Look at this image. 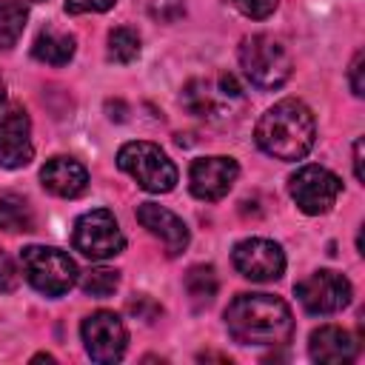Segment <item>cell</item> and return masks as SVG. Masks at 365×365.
I'll list each match as a JSON object with an SVG mask.
<instances>
[{
    "mask_svg": "<svg viewBox=\"0 0 365 365\" xmlns=\"http://www.w3.org/2000/svg\"><path fill=\"white\" fill-rule=\"evenodd\" d=\"M237 174H240V165L234 157H222V154L200 157L191 163L188 185H191V194L197 200L217 202L231 191V185L237 182Z\"/></svg>",
    "mask_w": 365,
    "mask_h": 365,
    "instance_id": "12",
    "label": "cell"
},
{
    "mask_svg": "<svg viewBox=\"0 0 365 365\" xmlns=\"http://www.w3.org/2000/svg\"><path fill=\"white\" fill-rule=\"evenodd\" d=\"M182 282H185V294H188V299H191V305L197 311L200 308H208L214 302V297H217V288H220L217 274H214L211 265H194V268H188V274H185Z\"/></svg>",
    "mask_w": 365,
    "mask_h": 365,
    "instance_id": "19",
    "label": "cell"
},
{
    "mask_svg": "<svg viewBox=\"0 0 365 365\" xmlns=\"http://www.w3.org/2000/svg\"><path fill=\"white\" fill-rule=\"evenodd\" d=\"M308 354L314 362H325V365L351 362L356 356V339L351 336V331L339 325H319L308 339Z\"/></svg>",
    "mask_w": 365,
    "mask_h": 365,
    "instance_id": "16",
    "label": "cell"
},
{
    "mask_svg": "<svg viewBox=\"0 0 365 365\" xmlns=\"http://www.w3.org/2000/svg\"><path fill=\"white\" fill-rule=\"evenodd\" d=\"M137 57H140V34L128 26L111 29L108 31V60L120 63V66H128Z\"/></svg>",
    "mask_w": 365,
    "mask_h": 365,
    "instance_id": "21",
    "label": "cell"
},
{
    "mask_svg": "<svg viewBox=\"0 0 365 365\" xmlns=\"http://www.w3.org/2000/svg\"><path fill=\"white\" fill-rule=\"evenodd\" d=\"M86 354L94 362H117L125 354L128 331L114 311H94L80 325Z\"/></svg>",
    "mask_w": 365,
    "mask_h": 365,
    "instance_id": "10",
    "label": "cell"
},
{
    "mask_svg": "<svg viewBox=\"0 0 365 365\" xmlns=\"http://www.w3.org/2000/svg\"><path fill=\"white\" fill-rule=\"evenodd\" d=\"M117 165L145 191L151 194H165L177 185V165L171 163V157L154 145V143H145V140H134V143H125L120 151H117Z\"/></svg>",
    "mask_w": 365,
    "mask_h": 365,
    "instance_id": "4",
    "label": "cell"
},
{
    "mask_svg": "<svg viewBox=\"0 0 365 365\" xmlns=\"http://www.w3.org/2000/svg\"><path fill=\"white\" fill-rule=\"evenodd\" d=\"M3 100H6V83H3V77H0V106H3Z\"/></svg>",
    "mask_w": 365,
    "mask_h": 365,
    "instance_id": "29",
    "label": "cell"
},
{
    "mask_svg": "<svg viewBox=\"0 0 365 365\" xmlns=\"http://www.w3.org/2000/svg\"><path fill=\"white\" fill-rule=\"evenodd\" d=\"M362 74H365V54L356 51V54H354V63H351V68H348V83H351V91H354L356 97L365 94V80H362Z\"/></svg>",
    "mask_w": 365,
    "mask_h": 365,
    "instance_id": "26",
    "label": "cell"
},
{
    "mask_svg": "<svg viewBox=\"0 0 365 365\" xmlns=\"http://www.w3.org/2000/svg\"><path fill=\"white\" fill-rule=\"evenodd\" d=\"M71 245L88 259H108L125 248V237L108 208H94L77 217L71 231Z\"/></svg>",
    "mask_w": 365,
    "mask_h": 365,
    "instance_id": "7",
    "label": "cell"
},
{
    "mask_svg": "<svg viewBox=\"0 0 365 365\" xmlns=\"http://www.w3.org/2000/svg\"><path fill=\"white\" fill-rule=\"evenodd\" d=\"M20 265L29 285L46 297H63L77 282V265L60 248L29 245L20 251Z\"/></svg>",
    "mask_w": 365,
    "mask_h": 365,
    "instance_id": "5",
    "label": "cell"
},
{
    "mask_svg": "<svg viewBox=\"0 0 365 365\" xmlns=\"http://www.w3.org/2000/svg\"><path fill=\"white\" fill-rule=\"evenodd\" d=\"M180 103L188 114L202 117V120H220L228 117L234 103H242V88L231 74H217V77H194L182 86Z\"/></svg>",
    "mask_w": 365,
    "mask_h": 365,
    "instance_id": "6",
    "label": "cell"
},
{
    "mask_svg": "<svg viewBox=\"0 0 365 365\" xmlns=\"http://www.w3.org/2000/svg\"><path fill=\"white\" fill-rule=\"evenodd\" d=\"M34 228V211L26 197L14 191L0 194V231H31Z\"/></svg>",
    "mask_w": 365,
    "mask_h": 365,
    "instance_id": "18",
    "label": "cell"
},
{
    "mask_svg": "<svg viewBox=\"0 0 365 365\" xmlns=\"http://www.w3.org/2000/svg\"><path fill=\"white\" fill-rule=\"evenodd\" d=\"M74 48H77L74 34L57 31V29H46V31L37 34V40L31 46V54L40 63H48V66H66L74 57Z\"/></svg>",
    "mask_w": 365,
    "mask_h": 365,
    "instance_id": "17",
    "label": "cell"
},
{
    "mask_svg": "<svg viewBox=\"0 0 365 365\" xmlns=\"http://www.w3.org/2000/svg\"><path fill=\"white\" fill-rule=\"evenodd\" d=\"M254 137L265 154L291 163V160H302L314 148L317 123H314V114L305 103L279 100L277 106H271L259 117Z\"/></svg>",
    "mask_w": 365,
    "mask_h": 365,
    "instance_id": "2",
    "label": "cell"
},
{
    "mask_svg": "<svg viewBox=\"0 0 365 365\" xmlns=\"http://www.w3.org/2000/svg\"><path fill=\"white\" fill-rule=\"evenodd\" d=\"M240 66L257 88H279L294 68L291 51L274 34H251L240 43Z\"/></svg>",
    "mask_w": 365,
    "mask_h": 365,
    "instance_id": "3",
    "label": "cell"
},
{
    "mask_svg": "<svg viewBox=\"0 0 365 365\" xmlns=\"http://www.w3.org/2000/svg\"><path fill=\"white\" fill-rule=\"evenodd\" d=\"M354 174H356L359 182L365 180V171H362V140L354 143Z\"/></svg>",
    "mask_w": 365,
    "mask_h": 365,
    "instance_id": "28",
    "label": "cell"
},
{
    "mask_svg": "<svg viewBox=\"0 0 365 365\" xmlns=\"http://www.w3.org/2000/svg\"><path fill=\"white\" fill-rule=\"evenodd\" d=\"M231 3L237 6L240 14H245L251 20H265L268 14H274L279 0H231Z\"/></svg>",
    "mask_w": 365,
    "mask_h": 365,
    "instance_id": "24",
    "label": "cell"
},
{
    "mask_svg": "<svg viewBox=\"0 0 365 365\" xmlns=\"http://www.w3.org/2000/svg\"><path fill=\"white\" fill-rule=\"evenodd\" d=\"M148 14L160 23H177L185 14L182 0H148Z\"/></svg>",
    "mask_w": 365,
    "mask_h": 365,
    "instance_id": "23",
    "label": "cell"
},
{
    "mask_svg": "<svg viewBox=\"0 0 365 365\" xmlns=\"http://www.w3.org/2000/svg\"><path fill=\"white\" fill-rule=\"evenodd\" d=\"M234 268L251 282H274L285 271V254L274 240L251 237L234 245Z\"/></svg>",
    "mask_w": 365,
    "mask_h": 365,
    "instance_id": "11",
    "label": "cell"
},
{
    "mask_svg": "<svg viewBox=\"0 0 365 365\" xmlns=\"http://www.w3.org/2000/svg\"><path fill=\"white\" fill-rule=\"evenodd\" d=\"M288 191H291V200L297 202V208L314 217V214H325L334 208V202L342 191V182L334 171H328L322 165H302L297 174H291Z\"/></svg>",
    "mask_w": 365,
    "mask_h": 365,
    "instance_id": "8",
    "label": "cell"
},
{
    "mask_svg": "<svg viewBox=\"0 0 365 365\" xmlns=\"http://www.w3.org/2000/svg\"><path fill=\"white\" fill-rule=\"evenodd\" d=\"M29 20V6L23 0H0V48L9 51L17 46Z\"/></svg>",
    "mask_w": 365,
    "mask_h": 365,
    "instance_id": "20",
    "label": "cell"
},
{
    "mask_svg": "<svg viewBox=\"0 0 365 365\" xmlns=\"http://www.w3.org/2000/svg\"><path fill=\"white\" fill-rule=\"evenodd\" d=\"M120 285V271L114 268H88L83 277H80V288L88 294V297H111Z\"/></svg>",
    "mask_w": 365,
    "mask_h": 365,
    "instance_id": "22",
    "label": "cell"
},
{
    "mask_svg": "<svg viewBox=\"0 0 365 365\" xmlns=\"http://www.w3.org/2000/svg\"><path fill=\"white\" fill-rule=\"evenodd\" d=\"M351 294H354V288H351L348 277H342L339 271H331V268L314 271L302 282H297V299L314 317H328V314L342 311L351 302Z\"/></svg>",
    "mask_w": 365,
    "mask_h": 365,
    "instance_id": "9",
    "label": "cell"
},
{
    "mask_svg": "<svg viewBox=\"0 0 365 365\" xmlns=\"http://www.w3.org/2000/svg\"><path fill=\"white\" fill-rule=\"evenodd\" d=\"M117 0H66L68 14H88V11H108Z\"/></svg>",
    "mask_w": 365,
    "mask_h": 365,
    "instance_id": "27",
    "label": "cell"
},
{
    "mask_svg": "<svg viewBox=\"0 0 365 365\" xmlns=\"http://www.w3.org/2000/svg\"><path fill=\"white\" fill-rule=\"evenodd\" d=\"M225 328L240 345H285L294 336V314L274 294H237L225 308Z\"/></svg>",
    "mask_w": 365,
    "mask_h": 365,
    "instance_id": "1",
    "label": "cell"
},
{
    "mask_svg": "<svg viewBox=\"0 0 365 365\" xmlns=\"http://www.w3.org/2000/svg\"><path fill=\"white\" fill-rule=\"evenodd\" d=\"M34 3H43V0H34Z\"/></svg>",
    "mask_w": 365,
    "mask_h": 365,
    "instance_id": "30",
    "label": "cell"
},
{
    "mask_svg": "<svg viewBox=\"0 0 365 365\" xmlns=\"http://www.w3.org/2000/svg\"><path fill=\"white\" fill-rule=\"evenodd\" d=\"M34 157L31 145V120L23 108H9L0 117V165L23 168Z\"/></svg>",
    "mask_w": 365,
    "mask_h": 365,
    "instance_id": "13",
    "label": "cell"
},
{
    "mask_svg": "<svg viewBox=\"0 0 365 365\" xmlns=\"http://www.w3.org/2000/svg\"><path fill=\"white\" fill-rule=\"evenodd\" d=\"M17 282H20V274H17L14 259H11L6 251H0V291L9 294V291L17 288Z\"/></svg>",
    "mask_w": 365,
    "mask_h": 365,
    "instance_id": "25",
    "label": "cell"
},
{
    "mask_svg": "<svg viewBox=\"0 0 365 365\" xmlns=\"http://www.w3.org/2000/svg\"><path fill=\"white\" fill-rule=\"evenodd\" d=\"M40 182L48 194L63 197V200H74L88 188V171L74 157H51L40 168Z\"/></svg>",
    "mask_w": 365,
    "mask_h": 365,
    "instance_id": "15",
    "label": "cell"
},
{
    "mask_svg": "<svg viewBox=\"0 0 365 365\" xmlns=\"http://www.w3.org/2000/svg\"><path fill=\"white\" fill-rule=\"evenodd\" d=\"M137 220L151 237H157L165 245L168 257H177L188 248V225L174 211H168L157 202H140L137 205Z\"/></svg>",
    "mask_w": 365,
    "mask_h": 365,
    "instance_id": "14",
    "label": "cell"
}]
</instances>
